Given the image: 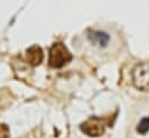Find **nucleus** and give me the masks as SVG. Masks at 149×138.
I'll return each mask as SVG.
<instances>
[{"label": "nucleus", "mask_w": 149, "mask_h": 138, "mask_svg": "<svg viewBox=\"0 0 149 138\" xmlns=\"http://www.w3.org/2000/svg\"><path fill=\"white\" fill-rule=\"evenodd\" d=\"M0 138H9V129L6 124H0Z\"/></svg>", "instance_id": "7"}, {"label": "nucleus", "mask_w": 149, "mask_h": 138, "mask_svg": "<svg viewBox=\"0 0 149 138\" xmlns=\"http://www.w3.org/2000/svg\"><path fill=\"white\" fill-rule=\"evenodd\" d=\"M136 131L141 135H146L149 131V117H143L140 121V123L137 124Z\"/></svg>", "instance_id": "6"}, {"label": "nucleus", "mask_w": 149, "mask_h": 138, "mask_svg": "<svg viewBox=\"0 0 149 138\" xmlns=\"http://www.w3.org/2000/svg\"><path fill=\"white\" fill-rule=\"evenodd\" d=\"M132 81L135 88L147 90L149 88V61L137 64L132 71Z\"/></svg>", "instance_id": "2"}, {"label": "nucleus", "mask_w": 149, "mask_h": 138, "mask_svg": "<svg viewBox=\"0 0 149 138\" xmlns=\"http://www.w3.org/2000/svg\"><path fill=\"white\" fill-rule=\"evenodd\" d=\"M105 122L99 117H91L80 124V130L88 137H100L105 132Z\"/></svg>", "instance_id": "3"}, {"label": "nucleus", "mask_w": 149, "mask_h": 138, "mask_svg": "<svg viewBox=\"0 0 149 138\" xmlns=\"http://www.w3.org/2000/svg\"><path fill=\"white\" fill-rule=\"evenodd\" d=\"M72 55L68 48L62 43H54L49 51V66L54 68H61L69 61H71Z\"/></svg>", "instance_id": "1"}, {"label": "nucleus", "mask_w": 149, "mask_h": 138, "mask_svg": "<svg viewBox=\"0 0 149 138\" xmlns=\"http://www.w3.org/2000/svg\"><path fill=\"white\" fill-rule=\"evenodd\" d=\"M88 38L93 44L99 45L101 48L106 46L109 42V36L102 31H92L88 34Z\"/></svg>", "instance_id": "5"}, {"label": "nucleus", "mask_w": 149, "mask_h": 138, "mask_svg": "<svg viewBox=\"0 0 149 138\" xmlns=\"http://www.w3.org/2000/svg\"><path fill=\"white\" fill-rule=\"evenodd\" d=\"M26 59L31 66H37L43 60V51L38 45H33L26 51Z\"/></svg>", "instance_id": "4"}]
</instances>
